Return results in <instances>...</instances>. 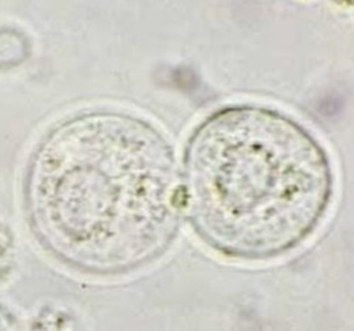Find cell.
Segmentation results:
<instances>
[{
  "mask_svg": "<svg viewBox=\"0 0 354 331\" xmlns=\"http://www.w3.org/2000/svg\"><path fill=\"white\" fill-rule=\"evenodd\" d=\"M68 149L55 137L35 167V207L56 203L35 217L59 209L43 223L48 240L71 259L98 267L146 258L169 234L174 172L167 146L133 123L102 153Z\"/></svg>",
  "mask_w": 354,
  "mask_h": 331,
  "instance_id": "2",
  "label": "cell"
},
{
  "mask_svg": "<svg viewBox=\"0 0 354 331\" xmlns=\"http://www.w3.org/2000/svg\"><path fill=\"white\" fill-rule=\"evenodd\" d=\"M189 189L201 231L223 249L267 255L299 241L324 207L328 171L293 123L261 111H230L198 131Z\"/></svg>",
  "mask_w": 354,
  "mask_h": 331,
  "instance_id": "1",
  "label": "cell"
}]
</instances>
